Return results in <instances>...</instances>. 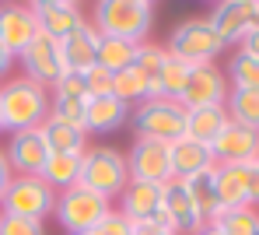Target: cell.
<instances>
[{"mask_svg": "<svg viewBox=\"0 0 259 235\" xmlns=\"http://www.w3.org/2000/svg\"><path fill=\"white\" fill-rule=\"evenodd\" d=\"M49 92H56V95H81V98H88V88H84V74H63Z\"/></svg>", "mask_w": 259, "mask_h": 235, "instance_id": "37", "label": "cell"}, {"mask_svg": "<svg viewBox=\"0 0 259 235\" xmlns=\"http://www.w3.org/2000/svg\"><path fill=\"white\" fill-rule=\"evenodd\" d=\"M77 235H102V228H88V232H77Z\"/></svg>", "mask_w": 259, "mask_h": 235, "instance_id": "44", "label": "cell"}, {"mask_svg": "<svg viewBox=\"0 0 259 235\" xmlns=\"http://www.w3.org/2000/svg\"><path fill=\"white\" fill-rule=\"evenodd\" d=\"M133 235H175V232L158 225V221H151V225H133Z\"/></svg>", "mask_w": 259, "mask_h": 235, "instance_id": "42", "label": "cell"}, {"mask_svg": "<svg viewBox=\"0 0 259 235\" xmlns=\"http://www.w3.org/2000/svg\"><path fill=\"white\" fill-rule=\"evenodd\" d=\"M189 63H182L179 56L168 53V60H165V67H161V74H158V95H165V98H179V95L186 92V81H189Z\"/></svg>", "mask_w": 259, "mask_h": 235, "instance_id": "32", "label": "cell"}, {"mask_svg": "<svg viewBox=\"0 0 259 235\" xmlns=\"http://www.w3.org/2000/svg\"><path fill=\"white\" fill-rule=\"evenodd\" d=\"M98 228H102V235H133V221L112 207V211L102 218V225H98Z\"/></svg>", "mask_w": 259, "mask_h": 235, "instance_id": "36", "label": "cell"}, {"mask_svg": "<svg viewBox=\"0 0 259 235\" xmlns=\"http://www.w3.org/2000/svg\"><path fill=\"white\" fill-rule=\"evenodd\" d=\"M112 207H116L112 200H105V197H98L95 189H88V186L77 183V186L56 193L53 218H56V225L67 235H77V232H88V228H98L102 218H105Z\"/></svg>", "mask_w": 259, "mask_h": 235, "instance_id": "6", "label": "cell"}, {"mask_svg": "<svg viewBox=\"0 0 259 235\" xmlns=\"http://www.w3.org/2000/svg\"><path fill=\"white\" fill-rule=\"evenodd\" d=\"M18 63H21V74H25V77H32V81H39L42 88H53V85L67 74L60 39L42 35V32H39L28 46L18 53Z\"/></svg>", "mask_w": 259, "mask_h": 235, "instance_id": "8", "label": "cell"}, {"mask_svg": "<svg viewBox=\"0 0 259 235\" xmlns=\"http://www.w3.org/2000/svg\"><path fill=\"white\" fill-rule=\"evenodd\" d=\"M168 165H172V179H193L200 172H210L217 162H214V151L210 144H200L193 137H179V141L168 144Z\"/></svg>", "mask_w": 259, "mask_h": 235, "instance_id": "18", "label": "cell"}, {"mask_svg": "<svg viewBox=\"0 0 259 235\" xmlns=\"http://www.w3.org/2000/svg\"><path fill=\"white\" fill-rule=\"evenodd\" d=\"M161 214H165V221H168V228H172L175 235H196L207 225V221L200 218L196 204L189 200L186 183H179V179H168V183L161 186Z\"/></svg>", "mask_w": 259, "mask_h": 235, "instance_id": "16", "label": "cell"}, {"mask_svg": "<svg viewBox=\"0 0 259 235\" xmlns=\"http://www.w3.org/2000/svg\"><path fill=\"white\" fill-rule=\"evenodd\" d=\"M14 63H18V56H14L11 49H4V43H0V85L11 77V67H14Z\"/></svg>", "mask_w": 259, "mask_h": 235, "instance_id": "39", "label": "cell"}, {"mask_svg": "<svg viewBox=\"0 0 259 235\" xmlns=\"http://www.w3.org/2000/svg\"><path fill=\"white\" fill-rule=\"evenodd\" d=\"M126 169H130V179H137V183L165 186V183L172 179L168 144L147 141V137H133V144L126 147Z\"/></svg>", "mask_w": 259, "mask_h": 235, "instance_id": "10", "label": "cell"}, {"mask_svg": "<svg viewBox=\"0 0 259 235\" xmlns=\"http://www.w3.org/2000/svg\"><path fill=\"white\" fill-rule=\"evenodd\" d=\"M126 123H130V105L119 102L116 95H109V98H88V116H84L88 134L105 137V134H116Z\"/></svg>", "mask_w": 259, "mask_h": 235, "instance_id": "19", "label": "cell"}, {"mask_svg": "<svg viewBox=\"0 0 259 235\" xmlns=\"http://www.w3.org/2000/svg\"><path fill=\"white\" fill-rule=\"evenodd\" d=\"M84 88H88V98H109L116 95V74H109L105 67H91L84 74Z\"/></svg>", "mask_w": 259, "mask_h": 235, "instance_id": "34", "label": "cell"}, {"mask_svg": "<svg viewBox=\"0 0 259 235\" xmlns=\"http://www.w3.org/2000/svg\"><path fill=\"white\" fill-rule=\"evenodd\" d=\"M228 77L217 63H203V67H193L189 70V81H186V92L179 95V102L186 109H207V105H224L228 102Z\"/></svg>", "mask_w": 259, "mask_h": 235, "instance_id": "11", "label": "cell"}, {"mask_svg": "<svg viewBox=\"0 0 259 235\" xmlns=\"http://www.w3.org/2000/svg\"><path fill=\"white\" fill-rule=\"evenodd\" d=\"M130 183L126 169V151L112 147V144H91L84 151V165H81V186L95 189L105 200H119V193Z\"/></svg>", "mask_w": 259, "mask_h": 235, "instance_id": "3", "label": "cell"}, {"mask_svg": "<svg viewBox=\"0 0 259 235\" xmlns=\"http://www.w3.org/2000/svg\"><path fill=\"white\" fill-rule=\"evenodd\" d=\"M140 43H130V39H112V35H98V53H95V63L105 67L109 74H119L133 67V56H137Z\"/></svg>", "mask_w": 259, "mask_h": 235, "instance_id": "25", "label": "cell"}, {"mask_svg": "<svg viewBox=\"0 0 259 235\" xmlns=\"http://www.w3.org/2000/svg\"><path fill=\"white\" fill-rule=\"evenodd\" d=\"M256 162H259V158H256Z\"/></svg>", "mask_w": 259, "mask_h": 235, "instance_id": "47", "label": "cell"}, {"mask_svg": "<svg viewBox=\"0 0 259 235\" xmlns=\"http://www.w3.org/2000/svg\"><path fill=\"white\" fill-rule=\"evenodd\" d=\"M235 49H242V53H249V56H256V60H259V25H256V28H252V32H249V35H245V39H242Z\"/></svg>", "mask_w": 259, "mask_h": 235, "instance_id": "40", "label": "cell"}, {"mask_svg": "<svg viewBox=\"0 0 259 235\" xmlns=\"http://www.w3.org/2000/svg\"><path fill=\"white\" fill-rule=\"evenodd\" d=\"M116 211L126 214L133 225H151V221H158V225L168 228V221H165V214H161V186H154V183H137V179H130L126 189H123L119 200H116Z\"/></svg>", "mask_w": 259, "mask_h": 235, "instance_id": "14", "label": "cell"}, {"mask_svg": "<svg viewBox=\"0 0 259 235\" xmlns=\"http://www.w3.org/2000/svg\"><path fill=\"white\" fill-rule=\"evenodd\" d=\"M116 98H119V102H126L130 109H133V105H140V102L154 98V85H151L137 67H126V70H119V74H116Z\"/></svg>", "mask_w": 259, "mask_h": 235, "instance_id": "29", "label": "cell"}, {"mask_svg": "<svg viewBox=\"0 0 259 235\" xmlns=\"http://www.w3.org/2000/svg\"><path fill=\"white\" fill-rule=\"evenodd\" d=\"M88 21L98 35L144 43L154 25V4L151 0H98L91 7Z\"/></svg>", "mask_w": 259, "mask_h": 235, "instance_id": "2", "label": "cell"}, {"mask_svg": "<svg viewBox=\"0 0 259 235\" xmlns=\"http://www.w3.org/2000/svg\"><path fill=\"white\" fill-rule=\"evenodd\" d=\"M49 116H53V120H63V123H74V127H84L88 98H81V95H56V92H49Z\"/></svg>", "mask_w": 259, "mask_h": 235, "instance_id": "33", "label": "cell"}, {"mask_svg": "<svg viewBox=\"0 0 259 235\" xmlns=\"http://www.w3.org/2000/svg\"><path fill=\"white\" fill-rule=\"evenodd\" d=\"M165 60H168L165 43H151V39H144V43L137 46V56H133V67H137V70L154 85V95H158V74H161Z\"/></svg>", "mask_w": 259, "mask_h": 235, "instance_id": "30", "label": "cell"}, {"mask_svg": "<svg viewBox=\"0 0 259 235\" xmlns=\"http://www.w3.org/2000/svg\"><path fill=\"white\" fill-rule=\"evenodd\" d=\"M63 67L70 70V74H88L91 67H95V53H98V32L91 28V21H88L84 28H77L74 35H67L63 43Z\"/></svg>", "mask_w": 259, "mask_h": 235, "instance_id": "22", "label": "cell"}, {"mask_svg": "<svg viewBox=\"0 0 259 235\" xmlns=\"http://www.w3.org/2000/svg\"><path fill=\"white\" fill-rule=\"evenodd\" d=\"M214 189L221 211L249 207V165H214Z\"/></svg>", "mask_w": 259, "mask_h": 235, "instance_id": "21", "label": "cell"}, {"mask_svg": "<svg viewBox=\"0 0 259 235\" xmlns=\"http://www.w3.org/2000/svg\"><path fill=\"white\" fill-rule=\"evenodd\" d=\"M210 151L217 165H252L259 158V130H249L228 120V127L214 137Z\"/></svg>", "mask_w": 259, "mask_h": 235, "instance_id": "15", "label": "cell"}, {"mask_svg": "<svg viewBox=\"0 0 259 235\" xmlns=\"http://www.w3.org/2000/svg\"><path fill=\"white\" fill-rule=\"evenodd\" d=\"M165 49L172 56H179L182 63H189V67H203V63H217V56L228 46L221 43V35L214 32V25L207 21V14H193V18L179 21L168 32Z\"/></svg>", "mask_w": 259, "mask_h": 235, "instance_id": "4", "label": "cell"}, {"mask_svg": "<svg viewBox=\"0 0 259 235\" xmlns=\"http://www.w3.org/2000/svg\"><path fill=\"white\" fill-rule=\"evenodd\" d=\"M256 235H259V228H256Z\"/></svg>", "mask_w": 259, "mask_h": 235, "instance_id": "45", "label": "cell"}, {"mask_svg": "<svg viewBox=\"0 0 259 235\" xmlns=\"http://www.w3.org/2000/svg\"><path fill=\"white\" fill-rule=\"evenodd\" d=\"M130 123H133L137 137L172 144L179 137H186V105L179 98L154 95V98H147V102L130 109Z\"/></svg>", "mask_w": 259, "mask_h": 235, "instance_id": "5", "label": "cell"}, {"mask_svg": "<svg viewBox=\"0 0 259 235\" xmlns=\"http://www.w3.org/2000/svg\"><path fill=\"white\" fill-rule=\"evenodd\" d=\"M14 179V172H11V162H7V154H4V144H0V197H4V189L7 183Z\"/></svg>", "mask_w": 259, "mask_h": 235, "instance_id": "41", "label": "cell"}, {"mask_svg": "<svg viewBox=\"0 0 259 235\" xmlns=\"http://www.w3.org/2000/svg\"><path fill=\"white\" fill-rule=\"evenodd\" d=\"M0 235H46V225L42 221H28V218L0 214Z\"/></svg>", "mask_w": 259, "mask_h": 235, "instance_id": "35", "label": "cell"}, {"mask_svg": "<svg viewBox=\"0 0 259 235\" xmlns=\"http://www.w3.org/2000/svg\"><path fill=\"white\" fill-rule=\"evenodd\" d=\"M207 21L214 25L224 46H238L259 25V0H221L210 7Z\"/></svg>", "mask_w": 259, "mask_h": 235, "instance_id": "9", "label": "cell"}, {"mask_svg": "<svg viewBox=\"0 0 259 235\" xmlns=\"http://www.w3.org/2000/svg\"><path fill=\"white\" fill-rule=\"evenodd\" d=\"M196 235H224V232H221L217 225H203V228H200V232H196Z\"/></svg>", "mask_w": 259, "mask_h": 235, "instance_id": "43", "label": "cell"}, {"mask_svg": "<svg viewBox=\"0 0 259 235\" xmlns=\"http://www.w3.org/2000/svg\"><path fill=\"white\" fill-rule=\"evenodd\" d=\"M0 134H4V130H0Z\"/></svg>", "mask_w": 259, "mask_h": 235, "instance_id": "46", "label": "cell"}, {"mask_svg": "<svg viewBox=\"0 0 259 235\" xmlns=\"http://www.w3.org/2000/svg\"><path fill=\"white\" fill-rule=\"evenodd\" d=\"M81 165H84V151H67V154L49 151L39 179H42L53 193H63V189H70V186L81 183Z\"/></svg>", "mask_w": 259, "mask_h": 235, "instance_id": "20", "label": "cell"}, {"mask_svg": "<svg viewBox=\"0 0 259 235\" xmlns=\"http://www.w3.org/2000/svg\"><path fill=\"white\" fill-rule=\"evenodd\" d=\"M4 154H7L14 176H39L49 158V144H46L42 130H18V134H7Z\"/></svg>", "mask_w": 259, "mask_h": 235, "instance_id": "13", "label": "cell"}, {"mask_svg": "<svg viewBox=\"0 0 259 235\" xmlns=\"http://www.w3.org/2000/svg\"><path fill=\"white\" fill-rule=\"evenodd\" d=\"M182 183V179H179ZM186 193H189V200L196 204V211H200V218L210 225L217 214H221V200H217V189H214V169L210 172H200V176H193V179H186Z\"/></svg>", "mask_w": 259, "mask_h": 235, "instance_id": "26", "label": "cell"}, {"mask_svg": "<svg viewBox=\"0 0 259 235\" xmlns=\"http://www.w3.org/2000/svg\"><path fill=\"white\" fill-rule=\"evenodd\" d=\"M224 77H228L231 88L259 92V60H256V56H249V53H242V49H235V53L228 56V70H224Z\"/></svg>", "mask_w": 259, "mask_h": 235, "instance_id": "28", "label": "cell"}, {"mask_svg": "<svg viewBox=\"0 0 259 235\" xmlns=\"http://www.w3.org/2000/svg\"><path fill=\"white\" fill-rule=\"evenodd\" d=\"M224 112L231 123H242L249 130H259V92H245V88H231Z\"/></svg>", "mask_w": 259, "mask_h": 235, "instance_id": "27", "label": "cell"}, {"mask_svg": "<svg viewBox=\"0 0 259 235\" xmlns=\"http://www.w3.org/2000/svg\"><path fill=\"white\" fill-rule=\"evenodd\" d=\"M210 225H217L224 235H256L259 211H256V207H228V211L217 214Z\"/></svg>", "mask_w": 259, "mask_h": 235, "instance_id": "31", "label": "cell"}, {"mask_svg": "<svg viewBox=\"0 0 259 235\" xmlns=\"http://www.w3.org/2000/svg\"><path fill=\"white\" fill-rule=\"evenodd\" d=\"M32 14H35L39 32L60 39V43L88 25V11L74 0H39V4H32Z\"/></svg>", "mask_w": 259, "mask_h": 235, "instance_id": "12", "label": "cell"}, {"mask_svg": "<svg viewBox=\"0 0 259 235\" xmlns=\"http://www.w3.org/2000/svg\"><path fill=\"white\" fill-rule=\"evenodd\" d=\"M53 207H56V193L39 176H14L0 197V214L42 221V225L46 218H53Z\"/></svg>", "mask_w": 259, "mask_h": 235, "instance_id": "7", "label": "cell"}, {"mask_svg": "<svg viewBox=\"0 0 259 235\" xmlns=\"http://www.w3.org/2000/svg\"><path fill=\"white\" fill-rule=\"evenodd\" d=\"M249 207L259 211V162L249 165Z\"/></svg>", "mask_w": 259, "mask_h": 235, "instance_id": "38", "label": "cell"}, {"mask_svg": "<svg viewBox=\"0 0 259 235\" xmlns=\"http://www.w3.org/2000/svg\"><path fill=\"white\" fill-rule=\"evenodd\" d=\"M228 127L224 105H207V109H186V137L200 144H214V137Z\"/></svg>", "mask_w": 259, "mask_h": 235, "instance_id": "23", "label": "cell"}, {"mask_svg": "<svg viewBox=\"0 0 259 235\" xmlns=\"http://www.w3.org/2000/svg\"><path fill=\"white\" fill-rule=\"evenodd\" d=\"M39 130H42L49 151H60V154H67V151H88V130L84 127H74V123H63V120L46 116V123Z\"/></svg>", "mask_w": 259, "mask_h": 235, "instance_id": "24", "label": "cell"}, {"mask_svg": "<svg viewBox=\"0 0 259 235\" xmlns=\"http://www.w3.org/2000/svg\"><path fill=\"white\" fill-rule=\"evenodd\" d=\"M49 116V88L39 81L14 74L0 85V130L18 134V130H39Z\"/></svg>", "mask_w": 259, "mask_h": 235, "instance_id": "1", "label": "cell"}, {"mask_svg": "<svg viewBox=\"0 0 259 235\" xmlns=\"http://www.w3.org/2000/svg\"><path fill=\"white\" fill-rule=\"evenodd\" d=\"M39 35L32 4H0V43L4 49H11L14 56Z\"/></svg>", "mask_w": 259, "mask_h": 235, "instance_id": "17", "label": "cell"}]
</instances>
